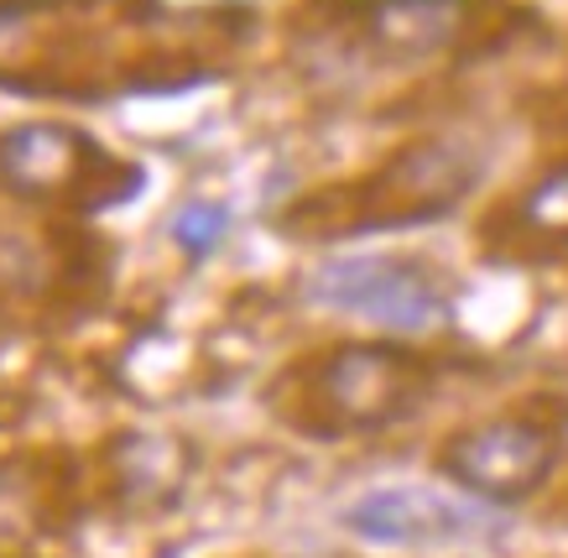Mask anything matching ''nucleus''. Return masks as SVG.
<instances>
[{"label": "nucleus", "instance_id": "obj_10", "mask_svg": "<svg viewBox=\"0 0 568 558\" xmlns=\"http://www.w3.org/2000/svg\"><path fill=\"white\" fill-rule=\"evenodd\" d=\"M224 230H230V214L220 204H183L173 220V241L189 251V256H209L214 245L224 241Z\"/></svg>", "mask_w": 568, "mask_h": 558}, {"label": "nucleus", "instance_id": "obj_6", "mask_svg": "<svg viewBox=\"0 0 568 558\" xmlns=\"http://www.w3.org/2000/svg\"><path fill=\"white\" fill-rule=\"evenodd\" d=\"M361 37L386 58H444L465 53L480 37H506L517 27L511 11L485 0H365Z\"/></svg>", "mask_w": 568, "mask_h": 558}, {"label": "nucleus", "instance_id": "obj_2", "mask_svg": "<svg viewBox=\"0 0 568 558\" xmlns=\"http://www.w3.org/2000/svg\"><path fill=\"white\" fill-rule=\"evenodd\" d=\"M475 177H480L475 146H465V141H417L349 193V210L328 225V235L428 225L438 214L459 210V199L475 189Z\"/></svg>", "mask_w": 568, "mask_h": 558}, {"label": "nucleus", "instance_id": "obj_9", "mask_svg": "<svg viewBox=\"0 0 568 558\" xmlns=\"http://www.w3.org/2000/svg\"><path fill=\"white\" fill-rule=\"evenodd\" d=\"M517 235L537 251H568V162L548 168L517 204Z\"/></svg>", "mask_w": 568, "mask_h": 558}, {"label": "nucleus", "instance_id": "obj_7", "mask_svg": "<svg viewBox=\"0 0 568 558\" xmlns=\"http://www.w3.org/2000/svg\"><path fill=\"white\" fill-rule=\"evenodd\" d=\"M345 527L361 532L365 542H396V548H417V542H444V538H465L475 517L469 506L444 501L433 490L402 486V490H376L345 511Z\"/></svg>", "mask_w": 568, "mask_h": 558}, {"label": "nucleus", "instance_id": "obj_3", "mask_svg": "<svg viewBox=\"0 0 568 558\" xmlns=\"http://www.w3.org/2000/svg\"><path fill=\"white\" fill-rule=\"evenodd\" d=\"M558 454H564V438L552 428H542L532 418H496L448 438L438 449V470L454 486H465L469 496H480V501L511 506L527 501L548 480Z\"/></svg>", "mask_w": 568, "mask_h": 558}, {"label": "nucleus", "instance_id": "obj_1", "mask_svg": "<svg viewBox=\"0 0 568 558\" xmlns=\"http://www.w3.org/2000/svg\"><path fill=\"white\" fill-rule=\"evenodd\" d=\"M293 397L282 402V418L318 438L376 434L428 397V366L396 345H339L303 371V392Z\"/></svg>", "mask_w": 568, "mask_h": 558}, {"label": "nucleus", "instance_id": "obj_5", "mask_svg": "<svg viewBox=\"0 0 568 558\" xmlns=\"http://www.w3.org/2000/svg\"><path fill=\"white\" fill-rule=\"evenodd\" d=\"M313 297H324L345 314H361L381 329L396 334H433L448 324V297L417 262L392 256H361V262H334L313 277Z\"/></svg>", "mask_w": 568, "mask_h": 558}, {"label": "nucleus", "instance_id": "obj_4", "mask_svg": "<svg viewBox=\"0 0 568 558\" xmlns=\"http://www.w3.org/2000/svg\"><path fill=\"white\" fill-rule=\"evenodd\" d=\"M125 173L104 158L84 131L52 121L17 125L0 136V183L27 193V199H69V204H115V193L100 189V177Z\"/></svg>", "mask_w": 568, "mask_h": 558}, {"label": "nucleus", "instance_id": "obj_8", "mask_svg": "<svg viewBox=\"0 0 568 558\" xmlns=\"http://www.w3.org/2000/svg\"><path fill=\"white\" fill-rule=\"evenodd\" d=\"M115 470H121L125 496H136V501H168L183 486L189 444H178L168 434H125L115 444Z\"/></svg>", "mask_w": 568, "mask_h": 558}]
</instances>
